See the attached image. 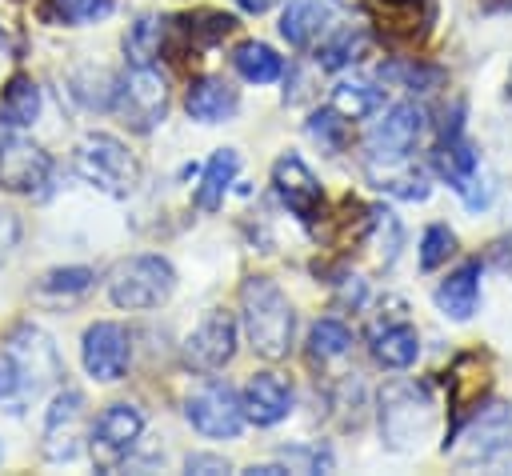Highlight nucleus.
Wrapping results in <instances>:
<instances>
[{"label":"nucleus","instance_id":"nucleus-1","mask_svg":"<svg viewBox=\"0 0 512 476\" xmlns=\"http://www.w3.org/2000/svg\"><path fill=\"white\" fill-rule=\"evenodd\" d=\"M240 328L248 348L264 360H284L296 336V312L272 276H248L240 284Z\"/></svg>","mask_w":512,"mask_h":476},{"label":"nucleus","instance_id":"nucleus-2","mask_svg":"<svg viewBox=\"0 0 512 476\" xmlns=\"http://www.w3.org/2000/svg\"><path fill=\"white\" fill-rule=\"evenodd\" d=\"M376 420H380V436L392 452H412L428 436V428L436 420V404L424 384L392 380L376 396Z\"/></svg>","mask_w":512,"mask_h":476},{"label":"nucleus","instance_id":"nucleus-3","mask_svg":"<svg viewBox=\"0 0 512 476\" xmlns=\"http://www.w3.org/2000/svg\"><path fill=\"white\" fill-rule=\"evenodd\" d=\"M72 164L80 172V180H88L92 188H100L104 196H128L140 184V160L128 152V144L112 132H88L80 136Z\"/></svg>","mask_w":512,"mask_h":476},{"label":"nucleus","instance_id":"nucleus-4","mask_svg":"<svg viewBox=\"0 0 512 476\" xmlns=\"http://www.w3.org/2000/svg\"><path fill=\"white\" fill-rule=\"evenodd\" d=\"M176 288V272L164 256H152V252H140V256H128L120 260L112 272H108V300L124 312H148V308H160Z\"/></svg>","mask_w":512,"mask_h":476},{"label":"nucleus","instance_id":"nucleus-5","mask_svg":"<svg viewBox=\"0 0 512 476\" xmlns=\"http://www.w3.org/2000/svg\"><path fill=\"white\" fill-rule=\"evenodd\" d=\"M4 356L16 364V376H20V388L28 392H44L52 384L64 380V360L52 344L48 332H40L36 324H16L4 340Z\"/></svg>","mask_w":512,"mask_h":476},{"label":"nucleus","instance_id":"nucleus-6","mask_svg":"<svg viewBox=\"0 0 512 476\" xmlns=\"http://www.w3.org/2000/svg\"><path fill=\"white\" fill-rule=\"evenodd\" d=\"M184 420L208 436V440H232L244 432L248 416H244V404H240V392L228 384V380H208L200 384L196 392H188L184 400Z\"/></svg>","mask_w":512,"mask_h":476},{"label":"nucleus","instance_id":"nucleus-7","mask_svg":"<svg viewBox=\"0 0 512 476\" xmlns=\"http://www.w3.org/2000/svg\"><path fill=\"white\" fill-rule=\"evenodd\" d=\"M424 128H428L424 108L412 104V100H400V104H392V108L368 128V136H364V152H368L372 164L392 168V164H400V160L412 156V148L420 144Z\"/></svg>","mask_w":512,"mask_h":476},{"label":"nucleus","instance_id":"nucleus-8","mask_svg":"<svg viewBox=\"0 0 512 476\" xmlns=\"http://www.w3.org/2000/svg\"><path fill=\"white\" fill-rule=\"evenodd\" d=\"M116 112L132 132H152L168 112V80L152 64H132L128 76H120Z\"/></svg>","mask_w":512,"mask_h":476},{"label":"nucleus","instance_id":"nucleus-9","mask_svg":"<svg viewBox=\"0 0 512 476\" xmlns=\"http://www.w3.org/2000/svg\"><path fill=\"white\" fill-rule=\"evenodd\" d=\"M140 432H144V408H140V404H132V400H116V404H108V408L96 416L92 432H88L92 460H96L100 468H116V464H124L128 452L136 448Z\"/></svg>","mask_w":512,"mask_h":476},{"label":"nucleus","instance_id":"nucleus-10","mask_svg":"<svg viewBox=\"0 0 512 476\" xmlns=\"http://www.w3.org/2000/svg\"><path fill=\"white\" fill-rule=\"evenodd\" d=\"M240 344V324L232 312L212 308L188 336H184V360L196 372H220L224 364H232Z\"/></svg>","mask_w":512,"mask_h":476},{"label":"nucleus","instance_id":"nucleus-11","mask_svg":"<svg viewBox=\"0 0 512 476\" xmlns=\"http://www.w3.org/2000/svg\"><path fill=\"white\" fill-rule=\"evenodd\" d=\"M84 392L76 388H64L52 396L48 404V416H44V456L52 464H64V460H76L80 444H84V428H88V412H84Z\"/></svg>","mask_w":512,"mask_h":476},{"label":"nucleus","instance_id":"nucleus-12","mask_svg":"<svg viewBox=\"0 0 512 476\" xmlns=\"http://www.w3.org/2000/svg\"><path fill=\"white\" fill-rule=\"evenodd\" d=\"M80 360H84V372L100 384H112L128 372V360H132V336L124 324L116 320H96L84 340H80Z\"/></svg>","mask_w":512,"mask_h":476},{"label":"nucleus","instance_id":"nucleus-13","mask_svg":"<svg viewBox=\"0 0 512 476\" xmlns=\"http://www.w3.org/2000/svg\"><path fill=\"white\" fill-rule=\"evenodd\" d=\"M272 188H276L280 204L300 224H316L320 220V212H324V188H320V180L312 176V168L296 152H284L272 164Z\"/></svg>","mask_w":512,"mask_h":476},{"label":"nucleus","instance_id":"nucleus-14","mask_svg":"<svg viewBox=\"0 0 512 476\" xmlns=\"http://www.w3.org/2000/svg\"><path fill=\"white\" fill-rule=\"evenodd\" d=\"M52 176V156L32 144L28 136H4L0 140V188L8 192H40Z\"/></svg>","mask_w":512,"mask_h":476},{"label":"nucleus","instance_id":"nucleus-15","mask_svg":"<svg viewBox=\"0 0 512 476\" xmlns=\"http://www.w3.org/2000/svg\"><path fill=\"white\" fill-rule=\"evenodd\" d=\"M292 400H296L292 380L280 376V372H272V368L252 372L248 384H244V392H240L244 416H248V424H256V428H272V424H280V420L292 412Z\"/></svg>","mask_w":512,"mask_h":476},{"label":"nucleus","instance_id":"nucleus-16","mask_svg":"<svg viewBox=\"0 0 512 476\" xmlns=\"http://www.w3.org/2000/svg\"><path fill=\"white\" fill-rule=\"evenodd\" d=\"M488 384H492V376H488V360L480 352L456 356L452 368H448V404H452V412L464 420V412L480 408Z\"/></svg>","mask_w":512,"mask_h":476},{"label":"nucleus","instance_id":"nucleus-17","mask_svg":"<svg viewBox=\"0 0 512 476\" xmlns=\"http://www.w3.org/2000/svg\"><path fill=\"white\" fill-rule=\"evenodd\" d=\"M372 356H376V364H384V368H412L416 364V356H420V332L404 320V316H396V320H376L372 324Z\"/></svg>","mask_w":512,"mask_h":476},{"label":"nucleus","instance_id":"nucleus-18","mask_svg":"<svg viewBox=\"0 0 512 476\" xmlns=\"http://www.w3.org/2000/svg\"><path fill=\"white\" fill-rule=\"evenodd\" d=\"M184 108H188V116L200 120V124H220V120H228V116L240 108V96H236V88H232L228 80H220V76H196V80L188 84V92H184Z\"/></svg>","mask_w":512,"mask_h":476},{"label":"nucleus","instance_id":"nucleus-19","mask_svg":"<svg viewBox=\"0 0 512 476\" xmlns=\"http://www.w3.org/2000/svg\"><path fill=\"white\" fill-rule=\"evenodd\" d=\"M432 300L448 320H472V312L480 304V260H464L456 272H448L436 284Z\"/></svg>","mask_w":512,"mask_h":476},{"label":"nucleus","instance_id":"nucleus-20","mask_svg":"<svg viewBox=\"0 0 512 476\" xmlns=\"http://www.w3.org/2000/svg\"><path fill=\"white\" fill-rule=\"evenodd\" d=\"M368 12L388 40H416L432 20L428 0H368Z\"/></svg>","mask_w":512,"mask_h":476},{"label":"nucleus","instance_id":"nucleus-21","mask_svg":"<svg viewBox=\"0 0 512 476\" xmlns=\"http://www.w3.org/2000/svg\"><path fill=\"white\" fill-rule=\"evenodd\" d=\"M68 92H72V100H76L80 108H88V112H108V108H116L120 76H112L108 68L88 64V68H76V72L68 76Z\"/></svg>","mask_w":512,"mask_h":476},{"label":"nucleus","instance_id":"nucleus-22","mask_svg":"<svg viewBox=\"0 0 512 476\" xmlns=\"http://www.w3.org/2000/svg\"><path fill=\"white\" fill-rule=\"evenodd\" d=\"M328 24V0H288L280 12V36L292 48H308Z\"/></svg>","mask_w":512,"mask_h":476},{"label":"nucleus","instance_id":"nucleus-23","mask_svg":"<svg viewBox=\"0 0 512 476\" xmlns=\"http://www.w3.org/2000/svg\"><path fill=\"white\" fill-rule=\"evenodd\" d=\"M236 168H240V156L236 148H216L204 164V176H200V188H196V208L200 212H216L228 196V184L236 180Z\"/></svg>","mask_w":512,"mask_h":476},{"label":"nucleus","instance_id":"nucleus-24","mask_svg":"<svg viewBox=\"0 0 512 476\" xmlns=\"http://www.w3.org/2000/svg\"><path fill=\"white\" fill-rule=\"evenodd\" d=\"M0 116L8 128H32L40 116V84L24 72H16L0 92Z\"/></svg>","mask_w":512,"mask_h":476},{"label":"nucleus","instance_id":"nucleus-25","mask_svg":"<svg viewBox=\"0 0 512 476\" xmlns=\"http://www.w3.org/2000/svg\"><path fill=\"white\" fill-rule=\"evenodd\" d=\"M232 68L248 84H272L284 76V56H276V48H268L264 40H244L232 48Z\"/></svg>","mask_w":512,"mask_h":476},{"label":"nucleus","instance_id":"nucleus-26","mask_svg":"<svg viewBox=\"0 0 512 476\" xmlns=\"http://www.w3.org/2000/svg\"><path fill=\"white\" fill-rule=\"evenodd\" d=\"M92 284H96V272H92V268H80V264H72V268H52V272L40 276L36 300L72 304V300H80L84 292H92Z\"/></svg>","mask_w":512,"mask_h":476},{"label":"nucleus","instance_id":"nucleus-27","mask_svg":"<svg viewBox=\"0 0 512 476\" xmlns=\"http://www.w3.org/2000/svg\"><path fill=\"white\" fill-rule=\"evenodd\" d=\"M352 328L344 324V320H332V316H324V320H316L312 328H308V360L312 364H332V360H344L348 352H352Z\"/></svg>","mask_w":512,"mask_h":476},{"label":"nucleus","instance_id":"nucleus-28","mask_svg":"<svg viewBox=\"0 0 512 476\" xmlns=\"http://www.w3.org/2000/svg\"><path fill=\"white\" fill-rule=\"evenodd\" d=\"M364 52H368V36H364V28L344 24V28L328 32V40H324L320 52H316V64H320L324 72H340V68L356 64Z\"/></svg>","mask_w":512,"mask_h":476},{"label":"nucleus","instance_id":"nucleus-29","mask_svg":"<svg viewBox=\"0 0 512 476\" xmlns=\"http://www.w3.org/2000/svg\"><path fill=\"white\" fill-rule=\"evenodd\" d=\"M328 104H332L344 120H368V116L380 112L384 96H380V88H372L368 80H340V84L332 88Z\"/></svg>","mask_w":512,"mask_h":476},{"label":"nucleus","instance_id":"nucleus-30","mask_svg":"<svg viewBox=\"0 0 512 476\" xmlns=\"http://www.w3.org/2000/svg\"><path fill=\"white\" fill-rule=\"evenodd\" d=\"M472 456H480V460H488L492 452H500L512 436H508V412L500 408V404H488V408H480V416H476V424H472Z\"/></svg>","mask_w":512,"mask_h":476},{"label":"nucleus","instance_id":"nucleus-31","mask_svg":"<svg viewBox=\"0 0 512 476\" xmlns=\"http://www.w3.org/2000/svg\"><path fill=\"white\" fill-rule=\"evenodd\" d=\"M160 44H164V20L160 16H140L124 32V52L132 64H152L160 56Z\"/></svg>","mask_w":512,"mask_h":476},{"label":"nucleus","instance_id":"nucleus-32","mask_svg":"<svg viewBox=\"0 0 512 476\" xmlns=\"http://www.w3.org/2000/svg\"><path fill=\"white\" fill-rule=\"evenodd\" d=\"M304 132L324 148V152H344L348 148V120L328 104V108H316L312 116H308V124H304Z\"/></svg>","mask_w":512,"mask_h":476},{"label":"nucleus","instance_id":"nucleus-33","mask_svg":"<svg viewBox=\"0 0 512 476\" xmlns=\"http://www.w3.org/2000/svg\"><path fill=\"white\" fill-rule=\"evenodd\" d=\"M452 252H456V232L448 224H428L420 236V268L436 272L440 264H448Z\"/></svg>","mask_w":512,"mask_h":476},{"label":"nucleus","instance_id":"nucleus-34","mask_svg":"<svg viewBox=\"0 0 512 476\" xmlns=\"http://www.w3.org/2000/svg\"><path fill=\"white\" fill-rule=\"evenodd\" d=\"M60 24H96L112 12V0H48Z\"/></svg>","mask_w":512,"mask_h":476},{"label":"nucleus","instance_id":"nucleus-35","mask_svg":"<svg viewBox=\"0 0 512 476\" xmlns=\"http://www.w3.org/2000/svg\"><path fill=\"white\" fill-rule=\"evenodd\" d=\"M280 464L288 472H328L332 468V452L320 448V444H312V448H284Z\"/></svg>","mask_w":512,"mask_h":476},{"label":"nucleus","instance_id":"nucleus-36","mask_svg":"<svg viewBox=\"0 0 512 476\" xmlns=\"http://www.w3.org/2000/svg\"><path fill=\"white\" fill-rule=\"evenodd\" d=\"M388 76H400V80H404V88H412V92H432V88H440V84H444V72H440V68H432V64H416V60L396 64Z\"/></svg>","mask_w":512,"mask_h":476},{"label":"nucleus","instance_id":"nucleus-37","mask_svg":"<svg viewBox=\"0 0 512 476\" xmlns=\"http://www.w3.org/2000/svg\"><path fill=\"white\" fill-rule=\"evenodd\" d=\"M376 188H384V192H392V196H400V200H424V196H428V180H424L420 172H416V176H412V172H408V176H388V180L380 176Z\"/></svg>","mask_w":512,"mask_h":476},{"label":"nucleus","instance_id":"nucleus-38","mask_svg":"<svg viewBox=\"0 0 512 476\" xmlns=\"http://www.w3.org/2000/svg\"><path fill=\"white\" fill-rule=\"evenodd\" d=\"M232 464L216 452H188L184 456V472H200V476H216V472H228Z\"/></svg>","mask_w":512,"mask_h":476},{"label":"nucleus","instance_id":"nucleus-39","mask_svg":"<svg viewBox=\"0 0 512 476\" xmlns=\"http://www.w3.org/2000/svg\"><path fill=\"white\" fill-rule=\"evenodd\" d=\"M16 244H20V216L16 212H0V264L12 256Z\"/></svg>","mask_w":512,"mask_h":476},{"label":"nucleus","instance_id":"nucleus-40","mask_svg":"<svg viewBox=\"0 0 512 476\" xmlns=\"http://www.w3.org/2000/svg\"><path fill=\"white\" fill-rule=\"evenodd\" d=\"M12 392H20V376H16V364L0 356V400H8Z\"/></svg>","mask_w":512,"mask_h":476},{"label":"nucleus","instance_id":"nucleus-41","mask_svg":"<svg viewBox=\"0 0 512 476\" xmlns=\"http://www.w3.org/2000/svg\"><path fill=\"white\" fill-rule=\"evenodd\" d=\"M244 12H252V16H260V12H268V8H276L280 0H236Z\"/></svg>","mask_w":512,"mask_h":476},{"label":"nucleus","instance_id":"nucleus-42","mask_svg":"<svg viewBox=\"0 0 512 476\" xmlns=\"http://www.w3.org/2000/svg\"><path fill=\"white\" fill-rule=\"evenodd\" d=\"M476 4H480V12H492V16L496 12H512V0H476Z\"/></svg>","mask_w":512,"mask_h":476},{"label":"nucleus","instance_id":"nucleus-43","mask_svg":"<svg viewBox=\"0 0 512 476\" xmlns=\"http://www.w3.org/2000/svg\"><path fill=\"white\" fill-rule=\"evenodd\" d=\"M0 44H4V32H0Z\"/></svg>","mask_w":512,"mask_h":476},{"label":"nucleus","instance_id":"nucleus-44","mask_svg":"<svg viewBox=\"0 0 512 476\" xmlns=\"http://www.w3.org/2000/svg\"><path fill=\"white\" fill-rule=\"evenodd\" d=\"M0 460H4V448H0Z\"/></svg>","mask_w":512,"mask_h":476}]
</instances>
